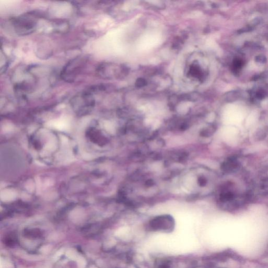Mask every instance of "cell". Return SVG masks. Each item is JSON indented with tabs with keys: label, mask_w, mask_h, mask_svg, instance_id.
Masks as SVG:
<instances>
[{
	"label": "cell",
	"mask_w": 268,
	"mask_h": 268,
	"mask_svg": "<svg viewBox=\"0 0 268 268\" xmlns=\"http://www.w3.org/2000/svg\"><path fill=\"white\" fill-rule=\"evenodd\" d=\"M39 15L35 13H28L10 20L13 30L20 36L29 35L36 30Z\"/></svg>",
	"instance_id": "obj_1"
},
{
	"label": "cell",
	"mask_w": 268,
	"mask_h": 268,
	"mask_svg": "<svg viewBox=\"0 0 268 268\" xmlns=\"http://www.w3.org/2000/svg\"><path fill=\"white\" fill-rule=\"evenodd\" d=\"M88 61L87 56H79L71 59L61 72L60 77L62 79L68 83L73 82L84 71Z\"/></svg>",
	"instance_id": "obj_2"
},
{
	"label": "cell",
	"mask_w": 268,
	"mask_h": 268,
	"mask_svg": "<svg viewBox=\"0 0 268 268\" xmlns=\"http://www.w3.org/2000/svg\"><path fill=\"white\" fill-rule=\"evenodd\" d=\"M71 104L77 110H89L95 104L94 94L89 89L72 98Z\"/></svg>",
	"instance_id": "obj_3"
},
{
	"label": "cell",
	"mask_w": 268,
	"mask_h": 268,
	"mask_svg": "<svg viewBox=\"0 0 268 268\" xmlns=\"http://www.w3.org/2000/svg\"><path fill=\"white\" fill-rule=\"evenodd\" d=\"M150 226L152 229L156 230H163L169 232L174 226V220L168 215L157 217L150 221Z\"/></svg>",
	"instance_id": "obj_4"
},
{
	"label": "cell",
	"mask_w": 268,
	"mask_h": 268,
	"mask_svg": "<svg viewBox=\"0 0 268 268\" xmlns=\"http://www.w3.org/2000/svg\"><path fill=\"white\" fill-rule=\"evenodd\" d=\"M24 235H25L26 237L32 239L40 238L42 236V233L38 230H35L34 229H31L26 230L25 233H24Z\"/></svg>",
	"instance_id": "obj_5"
},
{
	"label": "cell",
	"mask_w": 268,
	"mask_h": 268,
	"mask_svg": "<svg viewBox=\"0 0 268 268\" xmlns=\"http://www.w3.org/2000/svg\"><path fill=\"white\" fill-rule=\"evenodd\" d=\"M17 237L16 235L13 234H11L10 235H7L5 238L4 242L7 246L12 247L14 246L16 243Z\"/></svg>",
	"instance_id": "obj_6"
},
{
	"label": "cell",
	"mask_w": 268,
	"mask_h": 268,
	"mask_svg": "<svg viewBox=\"0 0 268 268\" xmlns=\"http://www.w3.org/2000/svg\"><path fill=\"white\" fill-rule=\"evenodd\" d=\"M190 73L192 76L198 77V78H201L202 75L201 70L199 68V67H196L195 66H194L193 67L191 68Z\"/></svg>",
	"instance_id": "obj_7"
}]
</instances>
